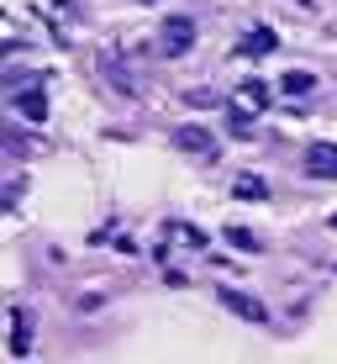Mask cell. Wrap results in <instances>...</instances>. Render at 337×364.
<instances>
[{
  "label": "cell",
  "mask_w": 337,
  "mask_h": 364,
  "mask_svg": "<svg viewBox=\"0 0 337 364\" xmlns=\"http://www.w3.org/2000/svg\"><path fill=\"white\" fill-rule=\"evenodd\" d=\"M6 100H11V111H16V117H27V122H43V117H48V90H43V80H21V74H11V80H6Z\"/></svg>",
  "instance_id": "obj_1"
},
{
  "label": "cell",
  "mask_w": 337,
  "mask_h": 364,
  "mask_svg": "<svg viewBox=\"0 0 337 364\" xmlns=\"http://www.w3.org/2000/svg\"><path fill=\"white\" fill-rule=\"evenodd\" d=\"M195 48V21L190 16H169L164 27H158V53L164 58H179V53H190Z\"/></svg>",
  "instance_id": "obj_2"
},
{
  "label": "cell",
  "mask_w": 337,
  "mask_h": 364,
  "mask_svg": "<svg viewBox=\"0 0 337 364\" xmlns=\"http://www.w3.org/2000/svg\"><path fill=\"white\" fill-rule=\"evenodd\" d=\"M174 148H179V154L216 159V132H211V127H195V122H184V127H174Z\"/></svg>",
  "instance_id": "obj_3"
},
{
  "label": "cell",
  "mask_w": 337,
  "mask_h": 364,
  "mask_svg": "<svg viewBox=\"0 0 337 364\" xmlns=\"http://www.w3.org/2000/svg\"><path fill=\"white\" fill-rule=\"evenodd\" d=\"M221 306H227V311H237L243 322H269L264 301H258V296H243V291H232V285H221Z\"/></svg>",
  "instance_id": "obj_4"
},
{
  "label": "cell",
  "mask_w": 337,
  "mask_h": 364,
  "mask_svg": "<svg viewBox=\"0 0 337 364\" xmlns=\"http://www.w3.org/2000/svg\"><path fill=\"white\" fill-rule=\"evenodd\" d=\"M306 169L316 180H337V143H311L306 148Z\"/></svg>",
  "instance_id": "obj_5"
},
{
  "label": "cell",
  "mask_w": 337,
  "mask_h": 364,
  "mask_svg": "<svg viewBox=\"0 0 337 364\" xmlns=\"http://www.w3.org/2000/svg\"><path fill=\"white\" fill-rule=\"evenodd\" d=\"M269 106V90L258 80H248V85H237V95H232V111L237 117H258V111Z\"/></svg>",
  "instance_id": "obj_6"
},
{
  "label": "cell",
  "mask_w": 337,
  "mask_h": 364,
  "mask_svg": "<svg viewBox=\"0 0 337 364\" xmlns=\"http://www.w3.org/2000/svg\"><path fill=\"white\" fill-rule=\"evenodd\" d=\"M27 348H32V322H27V311H21V306H11V354H27Z\"/></svg>",
  "instance_id": "obj_7"
},
{
  "label": "cell",
  "mask_w": 337,
  "mask_h": 364,
  "mask_svg": "<svg viewBox=\"0 0 337 364\" xmlns=\"http://www.w3.org/2000/svg\"><path fill=\"white\" fill-rule=\"evenodd\" d=\"M237 53H243V58H264V53H274V32H269V27L248 32L243 43H237Z\"/></svg>",
  "instance_id": "obj_8"
},
{
  "label": "cell",
  "mask_w": 337,
  "mask_h": 364,
  "mask_svg": "<svg viewBox=\"0 0 337 364\" xmlns=\"http://www.w3.org/2000/svg\"><path fill=\"white\" fill-rule=\"evenodd\" d=\"M237 196H243V200H264V196H269V185L258 180V174H243V180H237Z\"/></svg>",
  "instance_id": "obj_9"
},
{
  "label": "cell",
  "mask_w": 337,
  "mask_h": 364,
  "mask_svg": "<svg viewBox=\"0 0 337 364\" xmlns=\"http://www.w3.org/2000/svg\"><path fill=\"white\" fill-rule=\"evenodd\" d=\"M227 243H232V248H243V254H253V248H258V237L248 232V228H227Z\"/></svg>",
  "instance_id": "obj_10"
},
{
  "label": "cell",
  "mask_w": 337,
  "mask_h": 364,
  "mask_svg": "<svg viewBox=\"0 0 337 364\" xmlns=\"http://www.w3.org/2000/svg\"><path fill=\"white\" fill-rule=\"evenodd\" d=\"M311 85H316V80H311V74H301V69H295V74H284V90H290V95H306Z\"/></svg>",
  "instance_id": "obj_11"
},
{
  "label": "cell",
  "mask_w": 337,
  "mask_h": 364,
  "mask_svg": "<svg viewBox=\"0 0 337 364\" xmlns=\"http://www.w3.org/2000/svg\"><path fill=\"white\" fill-rule=\"evenodd\" d=\"M169 232H174V237H184V248H201V243H206V237L195 232V228H169Z\"/></svg>",
  "instance_id": "obj_12"
},
{
  "label": "cell",
  "mask_w": 337,
  "mask_h": 364,
  "mask_svg": "<svg viewBox=\"0 0 337 364\" xmlns=\"http://www.w3.org/2000/svg\"><path fill=\"white\" fill-rule=\"evenodd\" d=\"M332 228H337V211H332Z\"/></svg>",
  "instance_id": "obj_13"
},
{
  "label": "cell",
  "mask_w": 337,
  "mask_h": 364,
  "mask_svg": "<svg viewBox=\"0 0 337 364\" xmlns=\"http://www.w3.org/2000/svg\"><path fill=\"white\" fill-rule=\"evenodd\" d=\"M143 6H153V0H143Z\"/></svg>",
  "instance_id": "obj_14"
}]
</instances>
